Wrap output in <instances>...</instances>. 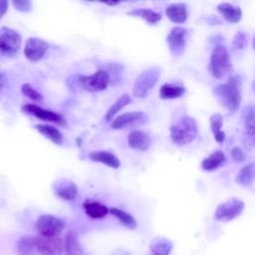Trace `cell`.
Here are the masks:
<instances>
[{"mask_svg": "<svg viewBox=\"0 0 255 255\" xmlns=\"http://www.w3.org/2000/svg\"><path fill=\"white\" fill-rule=\"evenodd\" d=\"M220 104L230 113L238 110L241 102L240 82L236 77H231L225 84H220L213 89Z\"/></svg>", "mask_w": 255, "mask_h": 255, "instance_id": "6da1fadb", "label": "cell"}, {"mask_svg": "<svg viewBox=\"0 0 255 255\" xmlns=\"http://www.w3.org/2000/svg\"><path fill=\"white\" fill-rule=\"evenodd\" d=\"M198 133L197 124L191 117L184 116L170 128V138L177 145L190 143Z\"/></svg>", "mask_w": 255, "mask_h": 255, "instance_id": "7a4b0ae2", "label": "cell"}, {"mask_svg": "<svg viewBox=\"0 0 255 255\" xmlns=\"http://www.w3.org/2000/svg\"><path fill=\"white\" fill-rule=\"evenodd\" d=\"M160 68L154 66L143 70L135 79L132 87V94L136 98H145L153 89L160 77Z\"/></svg>", "mask_w": 255, "mask_h": 255, "instance_id": "3957f363", "label": "cell"}, {"mask_svg": "<svg viewBox=\"0 0 255 255\" xmlns=\"http://www.w3.org/2000/svg\"><path fill=\"white\" fill-rule=\"evenodd\" d=\"M210 72L215 78H222L231 70V61L228 50L222 45L213 49L210 57Z\"/></svg>", "mask_w": 255, "mask_h": 255, "instance_id": "277c9868", "label": "cell"}, {"mask_svg": "<svg viewBox=\"0 0 255 255\" xmlns=\"http://www.w3.org/2000/svg\"><path fill=\"white\" fill-rule=\"evenodd\" d=\"M78 82L87 92L98 93L105 91L110 83V75L106 70H98L92 75H79Z\"/></svg>", "mask_w": 255, "mask_h": 255, "instance_id": "5b68a950", "label": "cell"}, {"mask_svg": "<svg viewBox=\"0 0 255 255\" xmlns=\"http://www.w3.org/2000/svg\"><path fill=\"white\" fill-rule=\"evenodd\" d=\"M22 43L21 35L9 27L0 28V53L5 56L15 55Z\"/></svg>", "mask_w": 255, "mask_h": 255, "instance_id": "8992f818", "label": "cell"}, {"mask_svg": "<svg viewBox=\"0 0 255 255\" xmlns=\"http://www.w3.org/2000/svg\"><path fill=\"white\" fill-rule=\"evenodd\" d=\"M36 227L41 235L58 236L65 228V221L52 214H42L36 221Z\"/></svg>", "mask_w": 255, "mask_h": 255, "instance_id": "52a82bcc", "label": "cell"}, {"mask_svg": "<svg viewBox=\"0 0 255 255\" xmlns=\"http://www.w3.org/2000/svg\"><path fill=\"white\" fill-rule=\"evenodd\" d=\"M244 209V202L237 198L228 199L220 203L214 213V218L218 221H230L239 216Z\"/></svg>", "mask_w": 255, "mask_h": 255, "instance_id": "ba28073f", "label": "cell"}, {"mask_svg": "<svg viewBox=\"0 0 255 255\" xmlns=\"http://www.w3.org/2000/svg\"><path fill=\"white\" fill-rule=\"evenodd\" d=\"M148 121V117L145 113L135 111L122 114L116 117L111 124V128L113 129H123L131 127H137L146 124Z\"/></svg>", "mask_w": 255, "mask_h": 255, "instance_id": "9c48e42d", "label": "cell"}, {"mask_svg": "<svg viewBox=\"0 0 255 255\" xmlns=\"http://www.w3.org/2000/svg\"><path fill=\"white\" fill-rule=\"evenodd\" d=\"M38 252L41 255H62L64 244L59 236L37 235L35 237Z\"/></svg>", "mask_w": 255, "mask_h": 255, "instance_id": "30bf717a", "label": "cell"}, {"mask_svg": "<svg viewBox=\"0 0 255 255\" xmlns=\"http://www.w3.org/2000/svg\"><path fill=\"white\" fill-rule=\"evenodd\" d=\"M21 110L24 114L33 116L37 119H40L41 121L55 123L60 126L66 125V120L62 115L51 110L43 109L35 104H26L21 108Z\"/></svg>", "mask_w": 255, "mask_h": 255, "instance_id": "8fae6325", "label": "cell"}, {"mask_svg": "<svg viewBox=\"0 0 255 255\" xmlns=\"http://www.w3.org/2000/svg\"><path fill=\"white\" fill-rule=\"evenodd\" d=\"M188 36V30L186 28L176 26L173 27L166 37V42L172 55L179 56L182 54L186 40Z\"/></svg>", "mask_w": 255, "mask_h": 255, "instance_id": "7c38bea8", "label": "cell"}, {"mask_svg": "<svg viewBox=\"0 0 255 255\" xmlns=\"http://www.w3.org/2000/svg\"><path fill=\"white\" fill-rule=\"evenodd\" d=\"M49 49V43L41 38L30 37L27 39L24 46V55L31 62L41 60Z\"/></svg>", "mask_w": 255, "mask_h": 255, "instance_id": "4fadbf2b", "label": "cell"}, {"mask_svg": "<svg viewBox=\"0 0 255 255\" xmlns=\"http://www.w3.org/2000/svg\"><path fill=\"white\" fill-rule=\"evenodd\" d=\"M55 194L63 200H73L78 194L77 185L70 179L60 178L53 184Z\"/></svg>", "mask_w": 255, "mask_h": 255, "instance_id": "5bb4252c", "label": "cell"}, {"mask_svg": "<svg viewBox=\"0 0 255 255\" xmlns=\"http://www.w3.org/2000/svg\"><path fill=\"white\" fill-rule=\"evenodd\" d=\"M128 143L130 148L138 151H145L151 144L149 135L140 129H133L128 135Z\"/></svg>", "mask_w": 255, "mask_h": 255, "instance_id": "9a60e30c", "label": "cell"}, {"mask_svg": "<svg viewBox=\"0 0 255 255\" xmlns=\"http://www.w3.org/2000/svg\"><path fill=\"white\" fill-rule=\"evenodd\" d=\"M89 158L95 162H101L111 168H119L121 166V161L119 157L111 151L108 150H95L89 153Z\"/></svg>", "mask_w": 255, "mask_h": 255, "instance_id": "2e32d148", "label": "cell"}, {"mask_svg": "<svg viewBox=\"0 0 255 255\" xmlns=\"http://www.w3.org/2000/svg\"><path fill=\"white\" fill-rule=\"evenodd\" d=\"M165 14L173 23H184L187 19V7L184 3H173L166 7Z\"/></svg>", "mask_w": 255, "mask_h": 255, "instance_id": "e0dca14e", "label": "cell"}, {"mask_svg": "<svg viewBox=\"0 0 255 255\" xmlns=\"http://www.w3.org/2000/svg\"><path fill=\"white\" fill-rule=\"evenodd\" d=\"M217 10L221 14V16L229 23L239 22L242 16V11L238 6L226 2L220 3L217 6Z\"/></svg>", "mask_w": 255, "mask_h": 255, "instance_id": "ac0fdd59", "label": "cell"}, {"mask_svg": "<svg viewBox=\"0 0 255 255\" xmlns=\"http://www.w3.org/2000/svg\"><path fill=\"white\" fill-rule=\"evenodd\" d=\"M35 129L41 133L44 137L48 138L50 141L54 142L55 144H62L64 137L62 132L55 127L51 125H43V124H38L35 127Z\"/></svg>", "mask_w": 255, "mask_h": 255, "instance_id": "d6986e66", "label": "cell"}, {"mask_svg": "<svg viewBox=\"0 0 255 255\" xmlns=\"http://www.w3.org/2000/svg\"><path fill=\"white\" fill-rule=\"evenodd\" d=\"M226 160L223 151L215 150L201 161V167L205 171H213L220 167Z\"/></svg>", "mask_w": 255, "mask_h": 255, "instance_id": "ffe728a7", "label": "cell"}, {"mask_svg": "<svg viewBox=\"0 0 255 255\" xmlns=\"http://www.w3.org/2000/svg\"><path fill=\"white\" fill-rule=\"evenodd\" d=\"M83 207L86 214L93 219L103 218L110 213V208L99 201H86L83 204Z\"/></svg>", "mask_w": 255, "mask_h": 255, "instance_id": "44dd1931", "label": "cell"}, {"mask_svg": "<svg viewBox=\"0 0 255 255\" xmlns=\"http://www.w3.org/2000/svg\"><path fill=\"white\" fill-rule=\"evenodd\" d=\"M172 249V243L165 237H155L149 245L151 255H168Z\"/></svg>", "mask_w": 255, "mask_h": 255, "instance_id": "7402d4cb", "label": "cell"}, {"mask_svg": "<svg viewBox=\"0 0 255 255\" xmlns=\"http://www.w3.org/2000/svg\"><path fill=\"white\" fill-rule=\"evenodd\" d=\"M185 93L184 86L180 84H163L159 89V97L163 100L177 99Z\"/></svg>", "mask_w": 255, "mask_h": 255, "instance_id": "603a6c76", "label": "cell"}, {"mask_svg": "<svg viewBox=\"0 0 255 255\" xmlns=\"http://www.w3.org/2000/svg\"><path fill=\"white\" fill-rule=\"evenodd\" d=\"M128 15H131L133 17H138L143 19L145 22L149 24H156L161 20V14L147 8H136L133 10H130L128 12Z\"/></svg>", "mask_w": 255, "mask_h": 255, "instance_id": "cb8c5ba5", "label": "cell"}, {"mask_svg": "<svg viewBox=\"0 0 255 255\" xmlns=\"http://www.w3.org/2000/svg\"><path fill=\"white\" fill-rule=\"evenodd\" d=\"M17 251L20 255H37L39 252L36 246L35 237H21L17 242Z\"/></svg>", "mask_w": 255, "mask_h": 255, "instance_id": "d4e9b609", "label": "cell"}, {"mask_svg": "<svg viewBox=\"0 0 255 255\" xmlns=\"http://www.w3.org/2000/svg\"><path fill=\"white\" fill-rule=\"evenodd\" d=\"M64 248L66 255H83V250L79 242L77 233L70 231L65 238Z\"/></svg>", "mask_w": 255, "mask_h": 255, "instance_id": "484cf974", "label": "cell"}, {"mask_svg": "<svg viewBox=\"0 0 255 255\" xmlns=\"http://www.w3.org/2000/svg\"><path fill=\"white\" fill-rule=\"evenodd\" d=\"M255 179V162H251L246 166L242 167L237 174L235 181L237 184L242 186H249Z\"/></svg>", "mask_w": 255, "mask_h": 255, "instance_id": "4316f807", "label": "cell"}, {"mask_svg": "<svg viewBox=\"0 0 255 255\" xmlns=\"http://www.w3.org/2000/svg\"><path fill=\"white\" fill-rule=\"evenodd\" d=\"M131 102L130 97L128 94H124L121 97H119L117 99V101L110 107V109L107 111L106 115H105V121L110 122L113 121L116 117V115L122 110L124 109L126 106H128L129 103Z\"/></svg>", "mask_w": 255, "mask_h": 255, "instance_id": "83f0119b", "label": "cell"}, {"mask_svg": "<svg viewBox=\"0 0 255 255\" xmlns=\"http://www.w3.org/2000/svg\"><path fill=\"white\" fill-rule=\"evenodd\" d=\"M110 213L113 214L116 218H118V220L125 225L126 227H128V229H134L137 226L136 220L133 218L132 215H130L129 213H128L127 211L120 209L118 207H111L110 208Z\"/></svg>", "mask_w": 255, "mask_h": 255, "instance_id": "f1b7e54d", "label": "cell"}, {"mask_svg": "<svg viewBox=\"0 0 255 255\" xmlns=\"http://www.w3.org/2000/svg\"><path fill=\"white\" fill-rule=\"evenodd\" d=\"M223 125V117L220 114H214L210 117V128L214 134V138L218 142H223L225 133L221 130Z\"/></svg>", "mask_w": 255, "mask_h": 255, "instance_id": "f546056e", "label": "cell"}, {"mask_svg": "<svg viewBox=\"0 0 255 255\" xmlns=\"http://www.w3.org/2000/svg\"><path fill=\"white\" fill-rule=\"evenodd\" d=\"M21 92L22 94L29 98L30 100H32L33 102H36V103H39V102H42L43 101V95L41 93H39L36 89H34L30 84L28 83H24L22 86H21Z\"/></svg>", "mask_w": 255, "mask_h": 255, "instance_id": "4dcf8cb0", "label": "cell"}, {"mask_svg": "<svg viewBox=\"0 0 255 255\" xmlns=\"http://www.w3.org/2000/svg\"><path fill=\"white\" fill-rule=\"evenodd\" d=\"M243 120L246 129H250L255 127V106L249 105L243 110Z\"/></svg>", "mask_w": 255, "mask_h": 255, "instance_id": "1f68e13d", "label": "cell"}, {"mask_svg": "<svg viewBox=\"0 0 255 255\" xmlns=\"http://www.w3.org/2000/svg\"><path fill=\"white\" fill-rule=\"evenodd\" d=\"M232 45L235 49L238 50H243L247 46V38L244 33L242 32H237L233 39H232Z\"/></svg>", "mask_w": 255, "mask_h": 255, "instance_id": "d6a6232c", "label": "cell"}, {"mask_svg": "<svg viewBox=\"0 0 255 255\" xmlns=\"http://www.w3.org/2000/svg\"><path fill=\"white\" fill-rule=\"evenodd\" d=\"M12 5L15 7L16 10L24 13H27L32 9V2L28 0H15L12 1Z\"/></svg>", "mask_w": 255, "mask_h": 255, "instance_id": "836d02e7", "label": "cell"}, {"mask_svg": "<svg viewBox=\"0 0 255 255\" xmlns=\"http://www.w3.org/2000/svg\"><path fill=\"white\" fill-rule=\"evenodd\" d=\"M230 154H231V157L237 161V162H242L245 160L246 158V155L244 153V151L239 147V146H234L231 151H230Z\"/></svg>", "mask_w": 255, "mask_h": 255, "instance_id": "e575fe53", "label": "cell"}, {"mask_svg": "<svg viewBox=\"0 0 255 255\" xmlns=\"http://www.w3.org/2000/svg\"><path fill=\"white\" fill-rule=\"evenodd\" d=\"M246 137H247V144L251 145L253 147H255V127L250 128V129H246Z\"/></svg>", "mask_w": 255, "mask_h": 255, "instance_id": "d590c367", "label": "cell"}, {"mask_svg": "<svg viewBox=\"0 0 255 255\" xmlns=\"http://www.w3.org/2000/svg\"><path fill=\"white\" fill-rule=\"evenodd\" d=\"M8 5H9L8 1L0 0V20H2V18L6 14V12L8 10Z\"/></svg>", "mask_w": 255, "mask_h": 255, "instance_id": "8d00e7d4", "label": "cell"}, {"mask_svg": "<svg viewBox=\"0 0 255 255\" xmlns=\"http://www.w3.org/2000/svg\"><path fill=\"white\" fill-rule=\"evenodd\" d=\"M7 84V77L6 75L0 71V91L6 86Z\"/></svg>", "mask_w": 255, "mask_h": 255, "instance_id": "74e56055", "label": "cell"}, {"mask_svg": "<svg viewBox=\"0 0 255 255\" xmlns=\"http://www.w3.org/2000/svg\"><path fill=\"white\" fill-rule=\"evenodd\" d=\"M120 3H121L120 1H113V2L108 1V2H105V4L108 5V6H117V5H119Z\"/></svg>", "mask_w": 255, "mask_h": 255, "instance_id": "f35d334b", "label": "cell"}, {"mask_svg": "<svg viewBox=\"0 0 255 255\" xmlns=\"http://www.w3.org/2000/svg\"><path fill=\"white\" fill-rule=\"evenodd\" d=\"M253 91H254V93H255V81H254V83H253Z\"/></svg>", "mask_w": 255, "mask_h": 255, "instance_id": "ab89813d", "label": "cell"}, {"mask_svg": "<svg viewBox=\"0 0 255 255\" xmlns=\"http://www.w3.org/2000/svg\"><path fill=\"white\" fill-rule=\"evenodd\" d=\"M253 47L255 48V37H254V39H253Z\"/></svg>", "mask_w": 255, "mask_h": 255, "instance_id": "60d3db41", "label": "cell"}]
</instances>
